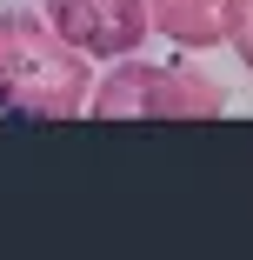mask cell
Returning <instances> with one entry per match:
<instances>
[{
    "mask_svg": "<svg viewBox=\"0 0 253 260\" xmlns=\"http://www.w3.org/2000/svg\"><path fill=\"white\" fill-rule=\"evenodd\" d=\"M93 67L40 14H0V114L14 120H74L87 114Z\"/></svg>",
    "mask_w": 253,
    "mask_h": 260,
    "instance_id": "1",
    "label": "cell"
},
{
    "mask_svg": "<svg viewBox=\"0 0 253 260\" xmlns=\"http://www.w3.org/2000/svg\"><path fill=\"white\" fill-rule=\"evenodd\" d=\"M87 114L93 120H220L227 114V87L193 67V60H140L120 54L107 80L87 87Z\"/></svg>",
    "mask_w": 253,
    "mask_h": 260,
    "instance_id": "2",
    "label": "cell"
},
{
    "mask_svg": "<svg viewBox=\"0 0 253 260\" xmlns=\"http://www.w3.org/2000/svg\"><path fill=\"white\" fill-rule=\"evenodd\" d=\"M40 20L54 27L74 54H87V60L140 54V40L154 34L140 0H40Z\"/></svg>",
    "mask_w": 253,
    "mask_h": 260,
    "instance_id": "3",
    "label": "cell"
},
{
    "mask_svg": "<svg viewBox=\"0 0 253 260\" xmlns=\"http://www.w3.org/2000/svg\"><path fill=\"white\" fill-rule=\"evenodd\" d=\"M147 27L160 40H173L180 54H207L227 40V0H140Z\"/></svg>",
    "mask_w": 253,
    "mask_h": 260,
    "instance_id": "4",
    "label": "cell"
},
{
    "mask_svg": "<svg viewBox=\"0 0 253 260\" xmlns=\"http://www.w3.org/2000/svg\"><path fill=\"white\" fill-rule=\"evenodd\" d=\"M227 40H233L240 67L253 74V0H227Z\"/></svg>",
    "mask_w": 253,
    "mask_h": 260,
    "instance_id": "5",
    "label": "cell"
}]
</instances>
